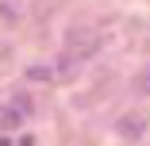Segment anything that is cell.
<instances>
[{
	"label": "cell",
	"mask_w": 150,
	"mask_h": 146,
	"mask_svg": "<svg viewBox=\"0 0 150 146\" xmlns=\"http://www.w3.org/2000/svg\"><path fill=\"white\" fill-rule=\"evenodd\" d=\"M135 92H142V96H150V66L135 77Z\"/></svg>",
	"instance_id": "obj_2"
},
{
	"label": "cell",
	"mask_w": 150,
	"mask_h": 146,
	"mask_svg": "<svg viewBox=\"0 0 150 146\" xmlns=\"http://www.w3.org/2000/svg\"><path fill=\"white\" fill-rule=\"evenodd\" d=\"M146 123H150L146 115H142V111H135V115H123V119L115 123V131L123 135V138H131V142H135V138H142V131H146Z\"/></svg>",
	"instance_id": "obj_1"
},
{
	"label": "cell",
	"mask_w": 150,
	"mask_h": 146,
	"mask_svg": "<svg viewBox=\"0 0 150 146\" xmlns=\"http://www.w3.org/2000/svg\"><path fill=\"white\" fill-rule=\"evenodd\" d=\"M27 77H31V81H46V77H50V73H46V69H42V66H31V69H27Z\"/></svg>",
	"instance_id": "obj_3"
}]
</instances>
